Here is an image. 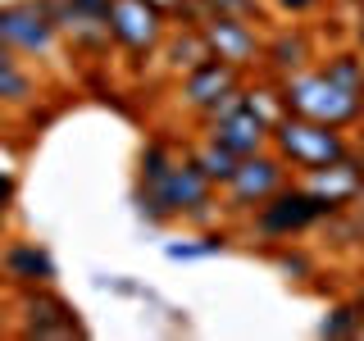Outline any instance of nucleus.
I'll list each match as a JSON object with an SVG mask.
<instances>
[{
  "mask_svg": "<svg viewBox=\"0 0 364 341\" xmlns=\"http://www.w3.org/2000/svg\"><path fill=\"white\" fill-rule=\"evenodd\" d=\"M273 264H278V273H282L287 282H310V278H314V269H318L310 250L287 246V242H278V246H273Z\"/></svg>",
  "mask_w": 364,
  "mask_h": 341,
  "instance_id": "obj_20",
  "label": "nucleus"
},
{
  "mask_svg": "<svg viewBox=\"0 0 364 341\" xmlns=\"http://www.w3.org/2000/svg\"><path fill=\"white\" fill-rule=\"evenodd\" d=\"M328 0H269V9H278V14H287V18H305V14H314V9H323Z\"/></svg>",
  "mask_w": 364,
  "mask_h": 341,
  "instance_id": "obj_22",
  "label": "nucleus"
},
{
  "mask_svg": "<svg viewBox=\"0 0 364 341\" xmlns=\"http://www.w3.org/2000/svg\"><path fill=\"white\" fill-rule=\"evenodd\" d=\"M155 55H159V68H164L168 77H182L200 60H210V45H205L200 28H178V23H168V32H164V41H159Z\"/></svg>",
  "mask_w": 364,
  "mask_h": 341,
  "instance_id": "obj_15",
  "label": "nucleus"
},
{
  "mask_svg": "<svg viewBox=\"0 0 364 341\" xmlns=\"http://www.w3.org/2000/svg\"><path fill=\"white\" fill-rule=\"evenodd\" d=\"M296 173L287 164H282V155L273 151H259V155H246L242 164H237V173L228 178V187H223V214L228 219H250V214L264 205L273 191L282 187V182H291Z\"/></svg>",
  "mask_w": 364,
  "mask_h": 341,
  "instance_id": "obj_6",
  "label": "nucleus"
},
{
  "mask_svg": "<svg viewBox=\"0 0 364 341\" xmlns=\"http://www.w3.org/2000/svg\"><path fill=\"white\" fill-rule=\"evenodd\" d=\"M0 273H5L9 287H55V278H60V264H55V255L46 250L41 242H28V237H18V242H9L0 250Z\"/></svg>",
  "mask_w": 364,
  "mask_h": 341,
  "instance_id": "obj_12",
  "label": "nucleus"
},
{
  "mask_svg": "<svg viewBox=\"0 0 364 341\" xmlns=\"http://www.w3.org/2000/svg\"><path fill=\"white\" fill-rule=\"evenodd\" d=\"M355 219H360V255H364V214H355Z\"/></svg>",
  "mask_w": 364,
  "mask_h": 341,
  "instance_id": "obj_29",
  "label": "nucleus"
},
{
  "mask_svg": "<svg viewBox=\"0 0 364 341\" xmlns=\"http://www.w3.org/2000/svg\"><path fill=\"white\" fill-rule=\"evenodd\" d=\"M350 45L364 55V5H360V14H355V23H350Z\"/></svg>",
  "mask_w": 364,
  "mask_h": 341,
  "instance_id": "obj_24",
  "label": "nucleus"
},
{
  "mask_svg": "<svg viewBox=\"0 0 364 341\" xmlns=\"http://www.w3.org/2000/svg\"><path fill=\"white\" fill-rule=\"evenodd\" d=\"M146 5H151V9H159V14H164V18H173L178 9L187 5V0H146Z\"/></svg>",
  "mask_w": 364,
  "mask_h": 341,
  "instance_id": "obj_25",
  "label": "nucleus"
},
{
  "mask_svg": "<svg viewBox=\"0 0 364 341\" xmlns=\"http://www.w3.org/2000/svg\"><path fill=\"white\" fill-rule=\"evenodd\" d=\"M200 37H205L214 60H228L232 68H242V73H255L259 68V55H264V32H259V23L237 18V14H214L200 28Z\"/></svg>",
  "mask_w": 364,
  "mask_h": 341,
  "instance_id": "obj_8",
  "label": "nucleus"
},
{
  "mask_svg": "<svg viewBox=\"0 0 364 341\" xmlns=\"http://www.w3.org/2000/svg\"><path fill=\"white\" fill-rule=\"evenodd\" d=\"M164 32H168V18L159 9H151L146 0H114V9H109L114 50H128L136 60H146V55L159 50Z\"/></svg>",
  "mask_w": 364,
  "mask_h": 341,
  "instance_id": "obj_9",
  "label": "nucleus"
},
{
  "mask_svg": "<svg viewBox=\"0 0 364 341\" xmlns=\"http://www.w3.org/2000/svg\"><path fill=\"white\" fill-rule=\"evenodd\" d=\"M0 328H5V305H0Z\"/></svg>",
  "mask_w": 364,
  "mask_h": 341,
  "instance_id": "obj_30",
  "label": "nucleus"
},
{
  "mask_svg": "<svg viewBox=\"0 0 364 341\" xmlns=\"http://www.w3.org/2000/svg\"><path fill=\"white\" fill-rule=\"evenodd\" d=\"M210 141H219V146H228L237 159H246V155H259V151H269L273 146V128L264 119H259L250 105H242V109H232L228 119H219V123H205L200 128Z\"/></svg>",
  "mask_w": 364,
  "mask_h": 341,
  "instance_id": "obj_14",
  "label": "nucleus"
},
{
  "mask_svg": "<svg viewBox=\"0 0 364 341\" xmlns=\"http://www.w3.org/2000/svg\"><path fill=\"white\" fill-rule=\"evenodd\" d=\"M318 337H328V341L364 337V305L355 301V296H346V301H333V305H328V314L318 318Z\"/></svg>",
  "mask_w": 364,
  "mask_h": 341,
  "instance_id": "obj_18",
  "label": "nucleus"
},
{
  "mask_svg": "<svg viewBox=\"0 0 364 341\" xmlns=\"http://www.w3.org/2000/svg\"><path fill=\"white\" fill-rule=\"evenodd\" d=\"M5 114H9V109H5V105H0V119H5Z\"/></svg>",
  "mask_w": 364,
  "mask_h": 341,
  "instance_id": "obj_32",
  "label": "nucleus"
},
{
  "mask_svg": "<svg viewBox=\"0 0 364 341\" xmlns=\"http://www.w3.org/2000/svg\"><path fill=\"white\" fill-rule=\"evenodd\" d=\"M350 146L355 141H350L346 128L314 123V119H301V114H287V119L273 128V151L282 155V164H287L296 178L314 173V168H328L333 159L346 155Z\"/></svg>",
  "mask_w": 364,
  "mask_h": 341,
  "instance_id": "obj_4",
  "label": "nucleus"
},
{
  "mask_svg": "<svg viewBox=\"0 0 364 341\" xmlns=\"http://www.w3.org/2000/svg\"><path fill=\"white\" fill-rule=\"evenodd\" d=\"M323 219H333V210H328L301 178H291L246 219V232L259 237V242H269V246H278V242H296V237L314 232Z\"/></svg>",
  "mask_w": 364,
  "mask_h": 341,
  "instance_id": "obj_3",
  "label": "nucleus"
},
{
  "mask_svg": "<svg viewBox=\"0 0 364 341\" xmlns=\"http://www.w3.org/2000/svg\"><path fill=\"white\" fill-rule=\"evenodd\" d=\"M9 64H23V60H18V55H14V50H9V45H5V41H0V68H9Z\"/></svg>",
  "mask_w": 364,
  "mask_h": 341,
  "instance_id": "obj_26",
  "label": "nucleus"
},
{
  "mask_svg": "<svg viewBox=\"0 0 364 341\" xmlns=\"http://www.w3.org/2000/svg\"><path fill=\"white\" fill-rule=\"evenodd\" d=\"M318 60L314 55V37L310 28L291 23V28H273L264 37V55H259V73L269 77H287V73H301Z\"/></svg>",
  "mask_w": 364,
  "mask_h": 341,
  "instance_id": "obj_13",
  "label": "nucleus"
},
{
  "mask_svg": "<svg viewBox=\"0 0 364 341\" xmlns=\"http://www.w3.org/2000/svg\"><path fill=\"white\" fill-rule=\"evenodd\" d=\"M355 214H364V182H360V196H355V205H350Z\"/></svg>",
  "mask_w": 364,
  "mask_h": 341,
  "instance_id": "obj_28",
  "label": "nucleus"
},
{
  "mask_svg": "<svg viewBox=\"0 0 364 341\" xmlns=\"http://www.w3.org/2000/svg\"><path fill=\"white\" fill-rule=\"evenodd\" d=\"M242 82H246L242 68H232L228 60H214V55H210V60H200L191 73L178 77V105L191 109V114H200V109H210L223 91H232Z\"/></svg>",
  "mask_w": 364,
  "mask_h": 341,
  "instance_id": "obj_11",
  "label": "nucleus"
},
{
  "mask_svg": "<svg viewBox=\"0 0 364 341\" xmlns=\"http://www.w3.org/2000/svg\"><path fill=\"white\" fill-rule=\"evenodd\" d=\"M318 68H323L328 77L341 87V91H350L355 100H364V55L355 50V45H341V50H328L323 60H318Z\"/></svg>",
  "mask_w": 364,
  "mask_h": 341,
  "instance_id": "obj_17",
  "label": "nucleus"
},
{
  "mask_svg": "<svg viewBox=\"0 0 364 341\" xmlns=\"http://www.w3.org/2000/svg\"><path fill=\"white\" fill-rule=\"evenodd\" d=\"M214 191L219 187L196 168V159L182 151V155H173V164H168L159 178L136 182L132 200H136V214H141L151 227H168V223H182V214H187L191 205L210 200Z\"/></svg>",
  "mask_w": 364,
  "mask_h": 341,
  "instance_id": "obj_1",
  "label": "nucleus"
},
{
  "mask_svg": "<svg viewBox=\"0 0 364 341\" xmlns=\"http://www.w3.org/2000/svg\"><path fill=\"white\" fill-rule=\"evenodd\" d=\"M187 155L196 159V168H200V173L210 178V182H214V187H219V191L228 187V178L237 173V164H242V159H237L232 151H228V146L210 141V136H205V132H200V141H191V146H187Z\"/></svg>",
  "mask_w": 364,
  "mask_h": 341,
  "instance_id": "obj_16",
  "label": "nucleus"
},
{
  "mask_svg": "<svg viewBox=\"0 0 364 341\" xmlns=\"http://www.w3.org/2000/svg\"><path fill=\"white\" fill-rule=\"evenodd\" d=\"M350 5H355V9H360V5H364V0H350Z\"/></svg>",
  "mask_w": 364,
  "mask_h": 341,
  "instance_id": "obj_31",
  "label": "nucleus"
},
{
  "mask_svg": "<svg viewBox=\"0 0 364 341\" xmlns=\"http://www.w3.org/2000/svg\"><path fill=\"white\" fill-rule=\"evenodd\" d=\"M214 14H237L250 23H269V0H210Z\"/></svg>",
  "mask_w": 364,
  "mask_h": 341,
  "instance_id": "obj_21",
  "label": "nucleus"
},
{
  "mask_svg": "<svg viewBox=\"0 0 364 341\" xmlns=\"http://www.w3.org/2000/svg\"><path fill=\"white\" fill-rule=\"evenodd\" d=\"M228 250V237L219 227H210V232H196V237H182V242H164V259H173V264H191V259H214Z\"/></svg>",
  "mask_w": 364,
  "mask_h": 341,
  "instance_id": "obj_19",
  "label": "nucleus"
},
{
  "mask_svg": "<svg viewBox=\"0 0 364 341\" xmlns=\"http://www.w3.org/2000/svg\"><path fill=\"white\" fill-rule=\"evenodd\" d=\"M0 41L18 55V60H41L60 64L64 60V37L37 0H5L0 5Z\"/></svg>",
  "mask_w": 364,
  "mask_h": 341,
  "instance_id": "obj_5",
  "label": "nucleus"
},
{
  "mask_svg": "<svg viewBox=\"0 0 364 341\" xmlns=\"http://www.w3.org/2000/svg\"><path fill=\"white\" fill-rule=\"evenodd\" d=\"M350 296H355V301L364 305V264H360V273H355V291H350Z\"/></svg>",
  "mask_w": 364,
  "mask_h": 341,
  "instance_id": "obj_27",
  "label": "nucleus"
},
{
  "mask_svg": "<svg viewBox=\"0 0 364 341\" xmlns=\"http://www.w3.org/2000/svg\"><path fill=\"white\" fill-rule=\"evenodd\" d=\"M14 318L18 337H37V341H50V337H82V318L77 310L64 301L55 287H23L18 291V305H14Z\"/></svg>",
  "mask_w": 364,
  "mask_h": 341,
  "instance_id": "obj_7",
  "label": "nucleus"
},
{
  "mask_svg": "<svg viewBox=\"0 0 364 341\" xmlns=\"http://www.w3.org/2000/svg\"><path fill=\"white\" fill-rule=\"evenodd\" d=\"M278 91H282L287 114H301V119H314V123H333V128H346V132L364 123V100L341 91L318 64L278 77Z\"/></svg>",
  "mask_w": 364,
  "mask_h": 341,
  "instance_id": "obj_2",
  "label": "nucleus"
},
{
  "mask_svg": "<svg viewBox=\"0 0 364 341\" xmlns=\"http://www.w3.org/2000/svg\"><path fill=\"white\" fill-rule=\"evenodd\" d=\"M301 182H305V187H310L333 214L350 210V205H355V196H360V182H364V151H360V146H350L341 159H333L328 168H314V173H305Z\"/></svg>",
  "mask_w": 364,
  "mask_h": 341,
  "instance_id": "obj_10",
  "label": "nucleus"
},
{
  "mask_svg": "<svg viewBox=\"0 0 364 341\" xmlns=\"http://www.w3.org/2000/svg\"><path fill=\"white\" fill-rule=\"evenodd\" d=\"M14 196H18V178H14V168H0V219L9 214V205H14Z\"/></svg>",
  "mask_w": 364,
  "mask_h": 341,
  "instance_id": "obj_23",
  "label": "nucleus"
}]
</instances>
